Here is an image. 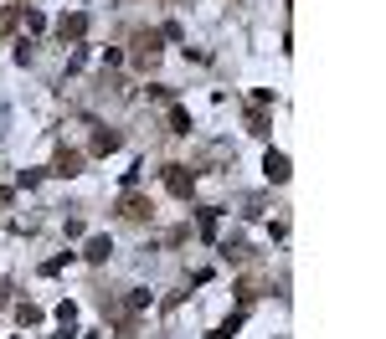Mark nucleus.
Listing matches in <instances>:
<instances>
[{
  "mask_svg": "<svg viewBox=\"0 0 386 339\" xmlns=\"http://www.w3.org/2000/svg\"><path fill=\"white\" fill-rule=\"evenodd\" d=\"M247 134H257V139L268 134V118H263V109H252V113H247Z\"/></svg>",
  "mask_w": 386,
  "mask_h": 339,
  "instance_id": "obj_12",
  "label": "nucleus"
},
{
  "mask_svg": "<svg viewBox=\"0 0 386 339\" xmlns=\"http://www.w3.org/2000/svg\"><path fill=\"white\" fill-rule=\"evenodd\" d=\"M21 11H26V6H0V41H6V36L21 26Z\"/></svg>",
  "mask_w": 386,
  "mask_h": 339,
  "instance_id": "obj_8",
  "label": "nucleus"
},
{
  "mask_svg": "<svg viewBox=\"0 0 386 339\" xmlns=\"http://www.w3.org/2000/svg\"><path fill=\"white\" fill-rule=\"evenodd\" d=\"M57 324H62V329H73V324H77V309H73V304H62V309H57Z\"/></svg>",
  "mask_w": 386,
  "mask_h": 339,
  "instance_id": "obj_15",
  "label": "nucleus"
},
{
  "mask_svg": "<svg viewBox=\"0 0 386 339\" xmlns=\"http://www.w3.org/2000/svg\"><path fill=\"white\" fill-rule=\"evenodd\" d=\"M119 216H124V221H134V226H144L149 216H155V206H149V196H139V190H129V196L119 201Z\"/></svg>",
  "mask_w": 386,
  "mask_h": 339,
  "instance_id": "obj_3",
  "label": "nucleus"
},
{
  "mask_svg": "<svg viewBox=\"0 0 386 339\" xmlns=\"http://www.w3.org/2000/svg\"><path fill=\"white\" fill-rule=\"evenodd\" d=\"M160 31H134V41H129V47H134V62H139V67H155V62H160Z\"/></svg>",
  "mask_w": 386,
  "mask_h": 339,
  "instance_id": "obj_2",
  "label": "nucleus"
},
{
  "mask_svg": "<svg viewBox=\"0 0 386 339\" xmlns=\"http://www.w3.org/2000/svg\"><path fill=\"white\" fill-rule=\"evenodd\" d=\"M165 190L181 196V201H191V190H196V170H191V165H165Z\"/></svg>",
  "mask_w": 386,
  "mask_h": 339,
  "instance_id": "obj_1",
  "label": "nucleus"
},
{
  "mask_svg": "<svg viewBox=\"0 0 386 339\" xmlns=\"http://www.w3.org/2000/svg\"><path fill=\"white\" fill-rule=\"evenodd\" d=\"M109 150H119V134L114 129H98L93 134V155H109Z\"/></svg>",
  "mask_w": 386,
  "mask_h": 339,
  "instance_id": "obj_10",
  "label": "nucleus"
},
{
  "mask_svg": "<svg viewBox=\"0 0 386 339\" xmlns=\"http://www.w3.org/2000/svg\"><path fill=\"white\" fill-rule=\"evenodd\" d=\"M57 36H62V41H82V36H88V16H82V11L62 16V21H57Z\"/></svg>",
  "mask_w": 386,
  "mask_h": 339,
  "instance_id": "obj_4",
  "label": "nucleus"
},
{
  "mask_svg": "<svg viewBox=\"0 0 386 339\" xmlns=\"http://www.w3.org/2000/svg\"><path fill=\"white\" fill-rule=\"evenodd\" d=\"M196 226H201V237H206V242L217 237V206H201V211H196Z\"/></svg>",
  "mask_w": 386,
  "mask_h": 339,
  "instance_id": "obj_9",
  "label": "nucleus"
},
{
  "mask_svg": "<svg viewBox=\"0 0 386 339\" xmlns=\"http://www.w3.org/2000/svg\"><path fill=\"white\" fill-rule=\"evenodd\" d=\"M82 170V155L77 150H57V160H52V175H62V180H73Z\"/></svg>",
  "mask_w": 386,
  "mask_h": 339,
  "instance_id": "obj_5",
  "label": "nucleus"
},
{
  "mask_svg": "<svg viewBox=\"0 0 386 339\" xmlns=\"http://www.w3.org/2000/svg\"><path fill=\"white\" fill-rule=\"evenodd\" d=\"M82 257H88V262H109L114 257V242L109 237H93L88 247H82Z\"/></svg>",
  "mask_w": 386,
  "mask_h": 339,
  "instance_id": "obj_7",
  "label": "nucleus"
},
{
  "mask_svg": "<svg viewBox=\"0 0 386 339\" xmlns=\"http://www.w3.org/2000/svg\"><path fill=\"white\" fill-rule=\"evenodd\" d=\"M263 170H268V180H273V185H284V180H289V155L268 150V155H263Z\"/></svg>",
  "mask_w": 386,
  "mask_h": 339,
  "instance_id": "obj_6",
  "label": "nucleus"
},
{
  "mask_svg": "<svg viewBox=\"0 0 386 339\" xmlns=\"http://www.w3.org/2000/svg\"><path fill=\"white\" fill-rule=\"evenodd\" d=\"M11 304V283H0V309H6Z\"/></svg>",
  "mask_w": 386,
  "mask_h": 339,
  "instance_id": "obj_17",
  "label": "nucleus"
},
{
  "mask_svg": "<svg viewBox=\"0 0 386 339\" xmlns=\"http://www.w3.org/2000/svg\"><path fill=\"white\" fill-rule=\"evenodd\" d=\"M68 262H73V252H62V257H52V262L41 267V272H47V278H52V272H62V267H68Z\"/></svg>",
  "mask_w": 386,
  "mask_h": 339,
  "instance_id": "obj_16",
  "label": "nucleus"
},
{
  "mask_svg": "<svg viewBox=\"0 0 386 339\" xmlns=\"http://www.w3.org/2000/svg\"><path fill=\"white\" fill-rule=\"evenodd\" d=\"M237 329H242V313H232V319H227V324H222L217 334H211V339H232V334H237Z\"/></svg>",
  "mask_w": 386,
  "mask_h": 339,
  "instance_id": "obj_14",
  "label": "nucleus"
},
{
  "mask_svg": "<svg viewBox=\"0 0 386 339\" xmlns=\"http://www.w3.org/2000/svg\"><path fill=\"white\" fill-rule=\"evenodd\" d=\"M16 319L21 324H41V309L36 304H16Z\"/></svg>",
  "mask_w": 386,
  "mask_h": 339,
  "instance_id": "obj_13",
  "label": "nucleus"
},
{
  "mask_svg": "<svg viewBox=\"0 0 386 339\" xmlns=\"http://www.w3.org/2000/svg\"><path fill=\"white\" fill-rule=\"evenodd\" d=\"M170 134H191V113L181 109V103L170 109Z\"/></svg>",
  "mask_w": 386,
  "mask_h": 339,
  "instance_id": "obj_11",
  "label": "nucleus"
}]
</instances>
